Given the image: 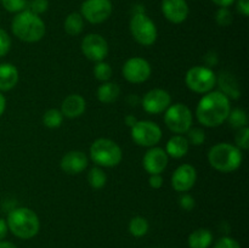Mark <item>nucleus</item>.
I'll return each instance as SVG.
<instances>
[{
    "mask_svg": "<svg viewBox=\"0 0 249 248\" xmlns=\"http://www.w3.org/2000/svg\"><path fill=\"white\" fill-rule=\"evenodd\" d=\"M169 157L167 152L162 147L153 146L147 150L142 159L143 169L150 175L152 174H162L167 168Z\"/></svg>",
    "mask_w": 249,
    "mask_h": 248,
    "instance_id": "obj_15",
    "label": "nucleus"
},
{
    "mask_svg": "<svg viewBox=\"0 0 249 248\" xmlns=\"http://www.w3.org/2000/svg\"><path fill=\"white\" fill-rule=\"evenodd\" d=\"M190 150V143L187 141L186 136L184 135H177L172 136L168 140L167 146H165V152H167L168 157L172 158H182L187 155Z\"/></svg>",
    "mask_w": 249,
    "mask_h": 248,
    "instance_id": "obj_20",
    "label": "nucleus"
},
{
    "mask_svg": "<svg viewBox=\"0 0 249 248\" xmlns=\"http://www.w3.org/2000/svg\"><path fill=\"white\" fill-rule=\"evenodd\" d=\"M218 83L215 72L207 66H194L185 75V84L196 94H207L212 91Z\"/></svg>",
    "mask_w": 249,
    "mask_h": 248,
    "instance_id": "obj_7",
    "label": "nucleus"
},
{
    "mask_svg": "<svg viewBox=\"0 0 249 248\" xmlns=\"http://www.w3.org/2000/svg\"><path fill=\"white\" fill-rule=\"evenodd\" d=\"M87 109V101L84 97L79 94H71L61 104V109L63 117L66 118H78L82 114H84Z\"/></svg>",
    "mask_w": 249,
    "mask_h": 248,
    "instance_id": "obj_18",
    "label": "nucleus"
},
{
    "mask_svg": "<svg viewBox=\"0 0 249 248\" xmlns=\"http://www.w3.org/2000/svg\"><path fill=\"white\" fill-rule=\"evenodd\" d=\"M113 12L111 0H85L80 6V15L91 24L107 21Z\"/></svg>",
    "mask_w": 249,
    "mask_h": 248,
    "instance_id": "obj_10",
    "label": "nucleus"
},
{
    "mask_svg": "<svg viewBox=\"0 0 249 248\" xmlns=\"http://www.w3.org/2000/svg\"><path fill=\"white\" fill-rule=\"evenodd\" d=\"M2 7L6 11L12 12V14H18V12L26 10L28 0H0Z\"/></svg>",
    "mask_w": 249,
    "mask_h": 248,
    "instance_id": "obj_31",
    "label": "nucleus"
},
{
    "mask_svg": "<svg viewBox=\"0 0 249 248\" xmlns=\"http://www.w3.org/2000/svg\"><path fill=\"white\" fill-rule=\"evenodd\" d=\"M0 248H17L16 245H14L12 242H9V241H0Z\"/></svg>",
    "mask_w": 249,
    "mask_h": 248,
    "instance_id": "obj_44",
    "label": "nucleus"
},
{
    "mask_svg": "<svg viewBox=\"0 0 249 248\" xmlns=\"http://www.w3.org/2000/svg\"><path fill=\"white\" fill-rule=\"evenodd\" d=\"M5 108H6V99H5V96L0 91V117L4 114Z\"/></svg>",
    "mask_w": 249,
    "mask_h": 248,
    "instance_id": "obj_43",
    "label": "nucleus"
},
{
    "mask_svg": "<svg viewBox=\"0 0 249 248\" xmlns=\"http://www.w3.org/2000/svg\"><path fill=\"white\" fill-rule=\"evenodd\" d=\"M194 114L185 104L170 105L164 113V123L167 128L174 134H186L192 126Z\"/></svg>",
    "mask_w": 249,
    "mask_h": 248,
    "instance_id": "obj_8",
    "label": "nucleus"
},
{
    "mask_svg": "<svg viewBox=\"0 0 249 248\" xmlns=\"http://www.w3.org/2000/svg\"><path fill=\"white\" fill-rule=\"evenodd\" d=\"M162 14L165 18L174 24L186 21L190 14V7L186 0H162Z\"/></svg>",
    "mask_w": 249,
    "mask_h": 248,
    "instance_id": "obj_16",
    "label": "nucleus"
},
{
    "mask_svg": "<svg viewBox=\"0 0 249 248\" xmlns=\"http://www.w3.org/2000/svg\"><path fill=\"white\" fill-rule=\"evenodd\" d=\"M148 185L152 189H160L163 186V177L162 174H152L148 177Z\"/></svg>",
    "mask_w": 249,
    "mask_h": 248,
    "instance_id": "obj_39",
    "label": "nucleus"
},
{
    "mask_svg": "<svg viewBox=\"0 0 249 248\" xmlns=\"http://www.w3.org/2000/svg\"><path fill=\"white\" fill-rule=\"evenodd\" d=\"M213 243V233L208 229H197L190 233L187 245L190 248H209Z\"/></svg>",
    "mask_w": 249,
    "mask_h": 248,
    "instance_id": "obj_21",
    "label": "nucleus"
},
{
    "mask_svg": "<svg viewBox=\"0 0 249 248\" xmlns=\"http://www.w3.org/2000/svg\"><path fill=\"white\" fill-rule=\"evenodd\" d=\"M170 181H172L173 189L177 192H180V194L189 192L197 181L196 168L187 163L179 165L173 173Z\"/></svg>",
    "mask_w": 249,
    "mask_h": 248,
    "instance_id": "obj_14",
    "label": "nucleus"
},
{
    "mask_svg": "<svg viewBox=\"0 0 249 248\" xmlns=\"http://www.w3.org/2000/svg\"><path fill=\"white\" fill-rule=\"evenodd\" d=\"M236 9L242 16H249V0H236Z\"/></svg>",
    "mask_w": 249,
    "mask_h": 248,
    "instance_id": "obj_38",
    "label": "nucleus"
},
{
    "mask_svg": "<svg viewBox=\"0 0 249 248\" xmlns=\"http://www.w3.org/2000/svg\"><path fill=\"white\" fill-rule=\"evenodd\" d=\"M124 122H125V124L129 128H131V126H134L136 124L138 118H136L135 116H133V114H128V116L125 117V119H124Z\"/></svg>",
    "mask_w": 249,
    "mask_h": 248,
    "instance_id": "obj_42",
    "label": "nucleus"
},
{
    "mask_svg": "<svg viewBox=\"0 0 249 248\" xmlns=\"http://www.w3.org/2000/svg\"><path fill=\"white\" fill-rule=\"evenodd\" d=\"M11 29L14 35L24 43H36L41 40L46 32L41 17L27 9L16 14L11 22Z\"/></svg>",
    "mask_w": 249,
    "mask_h": 248,
    "instance_id": "obj_2",
    "label": "nucleus"
},
{
    "mask_svg": "<svg viewBox=\"0 0 249 248\" xmlns=\"http://www.w3.org/2000/svg\"><path fill=\"white\" fill-rule=\"evenodd\" d=\"M219 84H220L221 88V90H219V91L226 95L229 99H238L241 96V91L238 89L237 83H236L235 78L230 73H221L220 78H219Z\"/></svg>",
    "mask_w": 249,
    "mask_h": 248,
    "instance_id": "obj_23",
    "label": "nucleus"
},
{
    "mask_svg": "<svg viewBox=\"0 0 249 248\" xmlns=\"http://www.w3.org/2000/svg\"><path fill=\"white\" fill-rule=\"evenodd\" d=\"M63 28L68 35H79L84 28V18L80 15V12H71L65 19Z\"/></svg>",
    "mask_w": 249,
    "mask_h": 248,
    "instance_id": "obj_24",
    "label": "nucleus"
},
{
    "mask_svg": "<svg viewBox=\"0 0 249 248\" xmlns=\"http://www.w3.org/2000/svg\"><path fill=\"white\" fill-rule=\"evenodd\" d=\"M148 229H150V224H148L147 219L143 218V216H134L129 221V232H130L131 236L136 238L143 237L148 232Z\"/></svg>",
    "mask_w": 249,
    "mask_h": 248,
    "instance_id": "obj_25",
    "label": "nucleus"
},
{
    "mask_svg": "<svg viewBox=\"0 0 249 248\" xmlns=\"http://www.w3.org/2000/svg\"><path fill=\"white\" fill-rule=\"evenodd\" d=\"M28 5V9L31 12L36 15H41L48 11L49 9V0H32Z\"/></svg>",
    "mask_w": 249,
    "mask_h": 248,
    "instance_id": "obj_34",
    "label": "nucleus"
},
{
    "mask_svg": "<svg viewBox=\"0 0 249 248\" xmlns=\"http://www.w3.org/2000/svg\"><path fill=\"white\" fill-rule=\"evenodd\" d=\"M179 204L184 211L190 212L195 208V206H196V201H195L194 196H191L190 194L185 192V194H181V196H180Z\"/></svg>",
    "mask_w": 249,
    "mask_h": 248,
    "instance_id": "obj_37",
    "label": "nucleus"
},
{
    "mask_svg": "<svg viewBox=\"0 0 249 248\" xmlns=\"http://www.w3.org/2000/svg\"><path fill=\"white\" fill-rule=\"evenodd\" d=\"M129 29L133 38L142 46H152L157 40V27L145 12L133 14L129 22Z\"/></svg>",
    "mask_w": 249,
    "mask_h": 248,
    "instance_id": "obj_6",
    "label": "nucleus"
},
{
    "mask_svg": "<svg viewBox=\"0 0 249 248\" xmlns=\"http://www.w3.org/2000/svg\"><path fill=\"white\" fill-rule=\"evenodd\" d=\"M7 231H9V228H7L6 220L0 218V241H2L5 237H6Z\"/></svg>",
    "mask_w": 249,
    "mask_h": 248,
    "instance_id": "obj_40",
    "label": "nucleus"
},
{
    "mask_svg": "<svg viewBox=\"0 0 249 248\" xmlns=\"http://www.w3.org/2000/svg\"><path fill=\"white\" fill-rule=\"evenodd\" d=\"M80 48L85 57L92 62L104 61L108 55V43L101 34L90 33L85 35Z\"/></svg>",
    "mask_w": 249,
    "mask_h": 248,
    "instance_id": "obj_12",
    "label": "nucleus"
},
{
    "mask_svg": "<svg viewBox=\"0 0 249 248\" xmlns=\"http://www.w3.org/2000/svg\"><path fill=\"white\" fill-rule=\"evenodd\" d=\"M63 114L60 109L57 108H50L43 114V124L46 128L56 129L60 128L61 124L63 122Z\"/></svg>",
    "mask_w": 249,
    "mask_h": 248,
    "instance_id": "obj_27",
    "label": "nucleus"
},
{
    "mask_svg": "<svg viewBox=\"0 0 249 248\" xmlns=\"http://www.w3.org/2000/svg\"><path fill=\"white\" fill-rule=\"evenodd\" d=\"M231 111L230 99L221 91H209L198 101L197 121L207 128H216L224 124Z\"/></svg>",
    "mask_w": 249,
    "mask_h": 248,
    "instance_id": "obj_1",
    "label": "nucleus"
},
{
    "mask_svg": "<svg viewBox=\"0 0 249 248\" xmlns=\"http://www.w3.org/2000/svg\"><path fill=\"white\" fill-rule=\"evenodd\" d=\"M243 153L236 145L229 142L215 143L208 152V162L220 173H232L241 167Z\"/></svg>",
    "mask_w": 249,
    "mask_h": 248,
    "instance_id": "obj_4",
    "label": "nucleus"
},
{
    "mask_svg": "<svg viewBox=\"0 0 249 248\" xmlns=\"http://www.w3.org/2000/svg\"><path fill=\"white\" fill-rule=\"evenodd\" d=\"M215 5H218L219 7H230L236 0H212Z\"/></svg>",
    "mask_w": 249,
    "mask_h": 248,
    "instance_id": "obj_41",
    "label": "nucleus"
},
{
    "mask_svg": "<svg viewBox=\"0 0 249 248\" xmlns=\"http://www.w3.org/2000/svg\"><path fill=\"white\" fill-rule=\"evenodd\" d=\"M214 248H242L238 241L235 238L230 237V236H223L219 238L214 245Z\"/></svg>",
    "mask_w": 249,
    "mask_h": 248,
    "instance_id": "obj_36",
    "label": "nucleus"
},
{
    "mask_svg": "<svg viewBox=\"0 0 249 248\" xmlns=\"http://www.w3.org/2000/svg\"><path fill=\"white\" fill-rule=\"evenodd\" d=\"M121 94V88L117 83L104 82L97 89V99L105 105L113 104Z\"/></svg>",
    "mask_w": 249,
    "mask_h": 248,
    "instance_id": "obj_22",
    "label": "nucleus"
},
{
    "mask_svg": "<svg viewBox=\"0 0 249 248\" xmlns=\"http://www.w3.org/2000/svg\"><path fill=\"white\" fill-rule=\"evenodd\" d=\"M89 164V158L83 151L73 150L61 158L60 167L68 175H78L84 172Z\"/></svg>",
    "mask_w": 249,
    "mask_h": 248,
    "instance_id": "obj_17",
    "label": "nucleus"
},
{
    "mask_svg": "<svg viewBox=\"0 0 249 248\" xmlns=\"http://www.w3.org/2000/svg\"><path fill=\"white\" fill-rule=\"evenodd\" d=\"M187 141H189L190 145L192 146H201L203 145L204 141H206V133L202 128H198V126H195V128H190L187 130Z\"/></svg>",
    "mask_w": 249,
    "mask_h": 248,
    "instance_id": "obj_30",
    "label": "nucleus"
},
{
    "mask_svg": "<svg viewBox=\"0 0 249 248\" xmlns=\"http://www.w3.org/2000/svg\"><path fill=\"white\" fill-rule=\"evenodd\" d=\"M11 49V38L5 29L0 28V57H4Z\"/></svg>",
    "mask_w": 249,
    "mask_h": 248,
    "instance_id": "obj_35",
    "label": "nucleus"
},
{
    "mask_svg": "<svg viewBox=\"0 0 249 248\" xmlns=\"http://www.w3.org/2000/svg\"><path fill=\"white\" fill-rule=\"evenodd\" d=\"M130 129L131 139L141 147H153L162 140V129L152 121H138Z\"/></svg>",
    "mask_w": 249,
    "mask_h": 248,
    "instance_id": "obj_9",
    "label": "nucleus"
},
{
    "mask_svg": "<svg viewBox=\"0 0 249 248\" xmlns=\"http://www.w3.org/2000/svg\"><path fill=\"white\" fill-rule=\"evenodd\" d=\"M215 21L220 27H229L233 21L232 12L229 7H219L215 14Z\"/></svg>",
    "mask_w": 249,
    "mask_h": 248,
    "instance_id": "obj_32",
    "label": "nucleus"
},
{
    "mask_svg": "<svg viewBox=\"0 0 249 248\" xmlns=\"http://www.w3.org/2000/svg\"><path fill=\"white\" fill-rule=\"evenodd\" d=\"M122 73L126 82L131 84H141L150 79L152 74V67L147 60L136 56L125 61L122 68Z\"/></svg>",
    "mask_w": 249,
    "mask_h": 248,
    "instance_id": "obj_11",
    "label": "nucleus"
},
{
    "mask_svg": "<svg viewBox=\"0 0 249 248\" xmlns=\"http://www.w3.org/2000/svg\"><path fill=\"white\" fill-rule=\"evenodd\" d=\"M18 70L12 63L0 65V91H9L18 83Z\"/></svg>",
    "mask_w": 249,
    "mask_h": 248,
    "instance_id": "obj_19",
    "label": "nucleus"
},
{
    "mask_svg": "<svg viewBox=\"0 0 249 248\" xmlns=\"http://www.w3.org/2000/svg\"><path fill=\"white\" fill-rule=\"evenodd\" d=\"M172 105V96L169 92L160 88L150 90L142 97V107L147 113L160 114L167 111Z\"/></svg>",
    "mask_w": 249,
    "mask_h": 248,
    "instance_id": "obj_13",
    "label": "nucleus"
},
{
    "mask_svg": "<svg viewBox=\"0 0 249 248\" xmlns=\"http://www.w3.org/2000/svg\"><path fill=\"white\" fill-rule=\"evenodd\" d=\"M90 158L97 167L113 168L123 159V151L116 141L100 138L90 146Z\"/></svg>",
    "mask_w": 249,
    "mask_h": 248,
    "instance_id": "obj_5",
    "label": "nucleus"
},
{
    "mask_svg": "<svg viewBox=\"0 0 249 248\" xmlns=\"http://www.w3.org/2000/svg\"><path fill=\"white\" fill-rule=\"evenodd\" d=\"M9 231L21 240H31L40 230V220L33 209L27 207L12 209L6 219Z\"/></svg>",
    "mask_w": 249,
    "mask_h": 248,
    "instance_id": "obj_3",
    "label": "nucleus"
},
{
    "mask_svg": "<svg viewBox=\"0 0 249 248\" xmlns=\"http://www.w3.org/2000/svg\"><path fill=\"white\" fill-rule=\"evenodd\" d=\"M112 74H113V70L108 62H105V60L99 61L94 66V75L100 82H109Z\"/></svg>",
    "mask_w": 249,
    "mask_h": 248,
    "instance_id": "obj_29",
    "label": "nucleus"
},
{
    "mask_svg": "<svg viewBox=\"0 0 249 248\" xmlns=\"http://www.w3.org/2000/svg\"><path fill=\"white\" fill-rule=\"evenodd\" d=\"M88 182L95 190H100L106 185L107 175L101 167H94L88 173Z\"/></svg>",
    "mask_w": 249,
    "mask_h": 248,
    "instance_id": "obj_26",
    "label": "nucleus"
},
{
    "mask_svg": "<svg viewBox=\"0 0 249 248\" xmlns=\"http://www.w3.org/2000/svg\"><path fill=\"white\" fill-rule=\"evenodd\" d=\"M237 134L235 136V142L236 146L240 148L241 151H246L249 148V129L248 126L245 128L237 129Z\"/></svg>",
    "mask_w": 249,
    "mask_h": 248,
    "instance_id": "obj_33",
    "label": "nucleus"
},
{
    "mask_svg": "<svg viewBox=\"0 0 249 248\" xmlns=\"http://www.w3.org/2000/svg\"><path fill=\"white\" fill-rule=\"evenodd\" d=\"M226 121H228L229 124L235 129L245 128V126H248L247 112L242 108L231 109L230 114H229Z\"/></svg>",
    "mask_w": 249,
    "mask_h": 248,
    "instance_id": "obj_28",
    "label": "nucleus"
}]
</instances>
